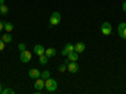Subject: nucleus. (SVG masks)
<instances>
[{"label": "nucleus", "instance_id": "obj_11", "mask_svg": "<svg viewBox=\"0 0 126 94\" xmlns=\"http://www.w3.org/2000/svg\"><path fill=\"white\" fill-rule=\"evenodd\" d=\"M56 53H57V50L54 49V48H48V49H46V55L48 57V58H53L54 55H56Z\"/></svg>", "mask_w": 126, "mask_h": 94}, {"label": "nucleus", "instance_id": "obj_8", "mask_svg": "<svg viewBox=\"0 0 126 94\" xmlns=\"http://www.w3.org/2000/svg\"><path fill=\"white\" fill-rule=\"evenodd\" d=\"M67 69L71 73H77L79 70V67H78V64H77L76 61H69L68 64H67Z\"/></svg>", "mask_w": 126, "mask_h": 94}, {"label": "nucleus", "instance_id": "obj_6", "mask_svg": "<svg viewBox=\"0 0 126 94\" xmlns=\"http://www.w3.org/2000/svg\"><path fill=\"white\" fill-rule=\"evenodd\" d=\"M28 75H29V78H32V79H38V78H40V70L39 69H37V68H33V69H30L29 71H28Z\"/></svg>", "mask_w": 126, "mask_h": 94}, {"label": "nucleus", "instance_id": "obj_14", "mask_svg": "<svg viewBox=\"0 0 126 94\" xmlns=\"http://www.w3.org/2000/svg\"><path fill=\"white\" fill-rule=\"evenodd\" d=\"M14 29V25L12 23H9V22H4V30L6 31V33H10V31H13Z\"/></svg>", "mask_w": 126, "mask_h": 94}, {"label": "nucleus", "instance_id": "obj_25", "mask_svg": "<svg viewBox=\"0 0 126 94\" xmlns=\"http://www.w3.org/2000/svg\"><path fill=\"white\" fill-rule=\"evenodd\" d=\"M122 10H124V12L126 13V1H125V3L122 4Z\"/></svg>", "mask_w": 126, "mask_h": 94}, {"label": "nucleus", "instance_id": "obj_1", "mask_svg": "<svg viewBox=\"0 0 126 94\" xmlns=\"http://www.w3.org/2000/svg\"><path fill=\"white\" fill-rule=\"evenodd\" d=\"M44 88L47 92L52 93V92H56L57 88H58V84H57V82L56 79H52V78H48L46 80V84H44Z\"/></svg>", "mask_w": 126, "mask_h": 94}, {"label": "nucleus", "instance_id": "obj_16", "mask_svg": "<svg viewBox=\"0 0 126 94\" xmlns=\"http://www.w3.org/2000/svg\"><path fill=\"white\" fill-rule=\"evenodd\" d=\"M40 78L44 79V80H47L48 78H50V71H49V70H43V71H40Z\"/></svg>", "mask_w": 126, "mask_h": 94}, {"label": "nucleus", "instance_id": "obj_28", "mask_svg": "<svg viewBox=\"0 0 126 94\" xmlns=\"http://www.w3.org/2000/svg\"><path fill=\"white\" fill-rule=\"evenodd\" d=\"M0 4H5V0H0Z\"/></svg>", "mask_w": 126, "mask_h": 94}, {"label": "nucleus", "instance_id": "obj_26", "mask_svg": "<svg viewBox=\"0 0 126 94\" xmlns=\"http://www.w3.org/2000/svg\"><path fill=\"white\" fill-rule=\"evenodd\" d=\"M69 61H71V60H69V59H68V58H67V59H66V60H64V64H68V63H69Z\"/></svg>", "mask_w": 126, "mask_h": 94}, {"label": "nucleus", "instance_id": "obj_23", "mask_svg": "<svg viewBox=\"0 0 126 94\" xmlns=\"http://www.w3.org/2000/svg\"><path fill=\"white\" fill-rule=\"evenodd\" d=\"M62 55H63V57H68V51H67L64 48L62 49Z\"/></svg>", "mask_w": 126, "mask_h": 94}, {"label": "nucleus", "instance_id": "obj_9", "mask_svg": "<svg viewBox=\"0 0 126 94\" xmlns=\"http://www.w3.org/2000/svg\"><path fill=\"white\" fill-rule=\"evenodd\" d=\"M33 50H34V54H37L38 57L43 55V54L46 53L44 47H43V45H40V44H35V45H34V48H33Z\"/></svg>", "mask_w": 126, "mask_h": 94}, {"label": "nucleus", "instance_id": "obj_29", "mask_svg": "<svg viewBox=\"0 0 126 94\" xmlns=\"http://www.w3.org/2000/svg\"><path fill=\"white\" fill-rule=\"evenodd\" d=\"M125 40H126V39H125Z\"/></svg>", "mask_w": 126, "mask_h": 94}, {"label": "nucleus", "instance_id": "obj_2", "mask_svg": "<svg viewBox=\"0 0 126 94\" xmlns=\"http://www.w3.org/2000/svg\"><path fill=\"white\" fill-rule=\"evenodd\" d=\"M61 19H62L61 13L54 12L53 14L50 15V18H49V25H50V26H56V25H58V24L61 23Z\"/></svg>", "mask_w": 126, "mask_h": 94}, {"label": "nucleus", "instance_id": "obj_18", "mask_svg": "<svg viewBox=\"0 0 126 94\" xmlns=\"http://www.w3.org/2000/svg\"><path fill=\"white\" fill-rule=\"evenodd\" d=\"M63 48H64V49L68 51V53H71V51H75V45L71 44V43H66Z\"/></svg>", "mask_w": 126, "mask_h": 94}, {"label": "nucleus", "instance_id": "obj_17", "mask_svg": "<svg viewBox=\"0 0 126 94\" xmlns=\"http://www.w3.org/2000/svg\"><path fill=\"white\" fill-rule=\"evenodd\" d=\"M48 59H49V58H48L46 54H43V55H40V57H39V63H40L42 65H46L47 63H48Z\"/></svg>", "mask_w": 126, "mask_h": 94}, {"label": "nucleus", "instance_id": "obj_13", "mask_svg": "<svg viewBox=\"0 0 126 94\" xmlns=\"http://www.w3.org/2000/svg\"><path fill=\"white\" fill-rule=\"evenodd\" d=\"M1 39H3V41H4L5 44H9V43H12V41H13V38H12V35H10L9 33H6V34H3Z\"/></svg>", "mask_w": 126, "mask_h": 94}, {"label": "nucleus", "instance_id": "obj_15", "mask_svg": "<svg viewBox=\"0 0 126 94\" xmlns=\"http://www.w3.org/2000/svg\"><path fill=\"white\" fill-rule=\"evenodd\" d=\"M9 8L5 4H0V15H8Z\"/></svg>", "mask_w": 126, "mask_h": 94}, {"label": "nucleus", "instance_id": "obj_5", "mask_svg": "<svg viewBox=\"0 0 126 94\" xmlns=\"http://www.w3.org/2000/svg\"><path fill=\"white\" fill-rule=\"evenodd\" d=\"M117 33H119V36L122 38V39H126V23H120L119 26H117Z\"/></svg>", "mask_w": 126, "mask_h": 94}, {"label": "nucleus", "instance_id": "obj_19", "mask_svg": "<svg viewBox=\"0 0 126 94\" xmlns=\"http://www.w3.org/2000/svg\"><path fill=\"white\" fill-rule=\"evenodd\" d=\"M66 70H67V64H64V63L59 64V67H58V71L59 73H64Z\"/></svg>", "mask_w": 126, "mask_h": 94}, {"label": "nucleus", "instance_id": "obj_3", "mask_svg": "<svg viewBox=\"0 0 126 94\" xmlns=\"http://www.w3.org/2000/svg\"><path fill=\"white\" fill-rule=\"evenodd\" d=\"M101 31H102V34L103 35H110L112 33V25L109 23V22H105L102 25H101Z\"/></svg>", "mask_w": 126, "mask_h": 94}, {"label": "nucleus", "instance_id": "obj_10", "mask_svg": "<svg viewBox=\"0 0 126 94\" xmlns=\"http://www.w3.org/2000/svg\"><path fill=\"white\" fill-rule=\"evenodd\" d=\"M85 49H86V44L82 43V41H78V43L75 44V51H76V53H78V54L83 53Z\"/></svg>", "mask_w": 126, "mask_h": 94}, {"label": "nucleus", "instance_id": "obj_7", "mask_svg": "<svg viewBox=\"0 0 126 94\" xmlns=\"http://www.w3.org/2000/svg\"><path fill=\"white\" fill-rule=\"evenodd\" d=\"M44 84H46V80L42 79V78H38L34 82V89L35 90H42V89L44 88Z\"/></svg>", "mask_w": 126, "mask_h": 94}, {"label": "nucleus", "instance_id": "obj_21", "mask_svg": "<svg viewBox=\"0 0 126 94\" xmlns=\"http://www.w3.org/2000/svg\"><path fill=\"white\" fill-rule=\"evenodd\" d=\"M18 49H19V51H24V50H27V45L24 43H20L18 45Z\"/></svg>", "mask_w": 126, "mask_h": 94}, {"label": "nucleus", "instance_id": "obj_24", "mask_svg": "<svg viewBox=\"0 0 126 94\" xmlns=\"http://www.w3.org/2000/svg\"><path fill=\"white\" fill-rule=\"evenodd\" d=\"M3 29H4V23L0 22V31H3Z\"/></svg>", "mask_w": 126, "mask_h": 94}, {"label": "nucleus", "instance_id": "obj_20", "mask_svg": "<svg viewBox=\"0 0 126 94\" xmlns=\"http://www.w3.org/2000/svg\"><path fill=\"white\" fill-rule=\"evenodd\" d=\"M15 92L12 89V88H5V89H3V93L1 94H14Z\"/></svg>", "mask_w": 126, "mask_h": 94}, {"label": "nucleus", "instance_id": "obj_4", "mask_svg": "<svg viewBox=\"0 0 126 94\" xmlns=\"http://www.w3.org/2000/svg\"><path fill=\"white\" fill-rule=\"evenodd\" d=\"M20 61L23 63H29L32 60V53L28 50H24V51H20V57H19Z\"/></svg>", "mask_w": 126, "mask_h": 94}, {"label": "nucleus", "instance_id": "obj_22", "mask_svg": "<svg viewBox=\"0 0 126 94\" xmlns=\"http://www.w3.org/2000/svg\"><path fill=\"white\" fill-rule=\"evenodd\" d=\"M4 48H5V43L3 41V39L0 38V51H3V50H4Z\"/></svg>", "mask_w": 126, "mask_h": 94}, {"label": "nucleus", "instance_id": "obj_12", "mask_svg": "<svg viewBox=\"0 0 126 94\" xmlns=\"http://www.w3.org/2000/svg\"><path fill=\"white\" fill-rule=\"evenodd\" d=\"M78 53H76V51H71V53H68V59L71 60V61H77L78 60Z\"/></svg>", "mask_w": 126, "mask_h": 94}, {"label": "nucleus", "instance_id": "obj_27", "mask_svg": "<svg viewBox=\"0 0 126 94\" xmlns=\"http://www.w3.org/2000/svg\"><path fill=\"white\" fill-rule=\"evenodd\" d=\"M3 93V84H0V94Z\"/></svg>", "mask_w": 126, "mask_h": 94}]
</instances>
